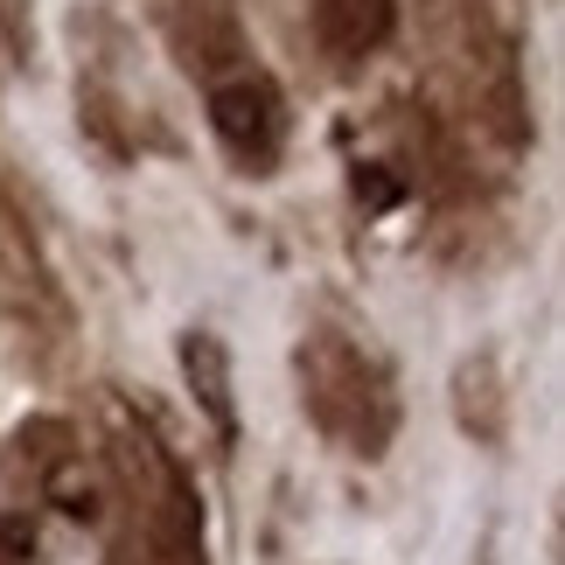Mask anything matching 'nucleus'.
<instances>
[{"label": "nucleus", "mask_w": 565, "mask_h": 565, "mask_svg": "<svg viewBox=\"0 0 565 565\" xmlns=\"http://www.w3.org/2000/svg\"><path fill=\"white\" fill-rule=\"evenodd\" d=\"M105 475L119 503V545L113 565H203V510L168 461V447L140 419H113Z\"/></svg>", "instance_id": "f257e3e1"}, {"label": "nucleus", "mask_w": 565, "mask_h": 565, "mask_svg": "<svg viewBox=\"0 0 565 565\" xmlns=\"http://www.w3.org/2000/svg\"><path fill=\"white\" fill-rule=\"evenodd\" d=\"M294 377H300V405H308V419L329 447L356 454V461H377V454L398 440V391H391V371L356 335H342V329L300 335Z\"/></svg>", "instance_id": "f03ea898"}, {"label": "nucleus", "mask_w": 565, "mask_h": 565, "mask_svg": "<svg viewBox=\"0 0 565 565\" xmlns=\"http://www.w3.org/2000/svg\"><path fill=\"white\" fill-rule=\"evenodd\" d=\"M426 8H433L447 77H454V92H461L468 119L482 126L489 140L524 147V134H531V119H524V77H516L510 35L495 29V14L482 8V0H426Z\"/></svg>", "instance_id": "7ed1b4c3"}, {"label": "nucleus", "mask_w": 565, "mask_h": 565, "mask_svg": "<svg viewBox=\"0 0 565 565\" xmlns=\"http://www.w3.org/2000/svg\"><path fill=\"white\" fill-rule=\"evenodd\" d=\"M0 329H8L29 356L63 350L71 335V300H63V279L42 252V237L29 231V216L8 189H0Z\"/></svg>", "instance_id": "20e7f679"}, {"label": "nucleus", "mask_w": 565, "mask_h": 565, "mask_svg": "<svg viewBox=\"0 0 565 565\" xmlns=\"http://www.w3.org/2000/svg\"><path fill=\"white\" fill-rule=\"evenodd\" d=\"M203 92H210V134L231 154V168L237 175H273L279 154H287V98H279V84L245 63V71L216 77Z\"/></svg>", "instance_id": "39448f33"}, {"label": "nucleus", "mask_w": 565, "mask_h": 565, "mask_svg": "<svg viewBox=\"0 0 565 565\" xmlns=\"http://www.w3.org/2000/svg\"><path fill=\"white\" fill-rule=\"evenodd\" d=\"M161 14V35L175 63L195 84H216L231 71L252 63V42H245V21H237V0H154Z\"/></svg>", "instance_id": "423d86ee"}, {"label": "nucleus", "mask_w": 565, "mask_h": 565, "mask_svg": "<svg viewBox=\"0 0 565 565\" xmlns=\"http://www.w3.org/2000/svg\"><path fill=\"white\" fill-rule=\"evenodd\" d=\"M308 21L335 63H363L398 35V0H308Z\"/></svg>", "instance_id": "0eeeda50"}, {"label": "nucleus", "mask_w": 565, "mask_h": 565, "mask_svg": "<svg viewBox=\"0 0 565 565\" xmlns=\"http://www.w3.org/2000/svg\"><path fill=\"white\" fill-rule=\"evenodd\" d=\"M182 371H189V391L203 398V412H210V426L224 433H237V412H231V356H224V342L216 335H182Z\"/></svg>", "instance_id": "6e6552de"}, {"label": "nucleus", "mask_w": 565, "mask_h": 565, "mask_svg": "<svg viewBox=\"0 0 565 565\" xmlns=\"http://www.w3.org/2000/svg\"><path fill=\"white\" fill-rule=\"evenodd\" d=\"M454 412H461V426L475 440H503V371H495V356H461V371H454Z\"/></svg>", "instance_id": "1a4fd4ad"}]
</instances>
